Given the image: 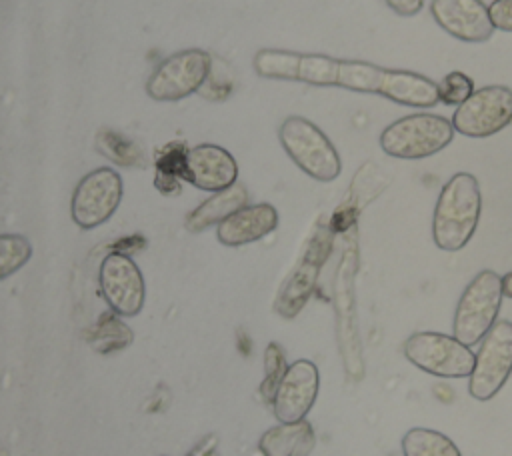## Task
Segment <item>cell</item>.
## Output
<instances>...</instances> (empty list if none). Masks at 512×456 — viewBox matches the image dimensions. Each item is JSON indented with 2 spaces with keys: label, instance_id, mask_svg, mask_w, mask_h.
<instances>
[{
  "label": "cell",
  "instance_id": "e0dca14e",
  "mask_svg": "<svg viewBox=\"0 0 512 456\" xmlns=\"http://www.w3.org/2000/svg\"><path fill=\"white\" fill-rule=\"evenodd\" d=\"M404 456H462L458 446L442 432L410 428L402 438Z\"/></svg>",
  "mask_w": 512,
  "mask_h": 456
},
{
  "label": "cell",
  "instance_id": "7c38bea8",
  "mask_svg": "<svg viewBox=\"0 0 512 456\" xmlns=\"http://www.w3.org/2000/svg\"><path fill=\"white\" fill-rule=\"evenodd\" d=\"M430 14L446 34L466 44L488 42L494 34L482 0H432Z\"/></svg>",
  "mask_w": 512,
  "mask_h": 456
},
{
  "label": "cell",
  "instance_id": "603a6c76",
  "mask_svg": "<svg viewBox=\"0 0 512 456\" xmlns=\"http://www.w3.org/2000/svg\"><path fill=\"white\" fill-rule=\"evenodd\" d=\"M488 16L494 30L512 32V0H492L488 4Z\"/></svg>",
  "mask_w": 512,
  "mask_h": 456
},
{
  "label": "cell",
  "instance_id": "d4e9b609",
  "mask_svg": "<svg viewBox=\"0 0 512 456\" xmlns=\"http://www.w3.org/2000/svg\"><path fill=\"white\" fill-rule=\"evenodd\" d=\"M216 444H218V440H214V438H206V440H204L202 444H198V446H196L188 456H210Z\"/></svg>",
  "mask_w": 512,
  "mask_h": 456
},
{
  "label": "cell",
  "instance_id": "ffe728a7",
  "mask_svg": "<svg viewBox=\"0 0 512 456\" xmlns=\"http://www.w3.org/2000/svg\"><path fill=\"white\" fill-rule=\"evenodd\" d=\"M286 358H284V350L280 348V344L270 342L264 350V380L260 384V394L264 398V402L272 404L276 388L282 380V376L286 374Z\"/></svg>",
  "mask_w": 512,
  "mask_h": 456
},
{
  "label": "cell",
  "instance_id": "44dd1931",
  "mask_svg": "<svg viewBox=\"0 0 512 456\" xmlns=\"http://www.w3.org/2000/svg\"><path fill=\"white\" fill-rule=\"evenodd\" d=\"M98 146L102 150V154H106L110 160H114L116 164H124V166H134L140 158L138 148L122 138L120 134L112 132V130H104L98 136Z\"/></svg>",
  "mask_w": 512,
  "mask_h": 456
},
{
  "label": "cell",
  "instance_id": "7402d4cb",
  "mask_svg": "<svg viewBox=\"0 0 512 456\" xmlns=\"http://www.w3.org/2000/svg\"><path fill=\"white\" fill-rule=\"evenodd\" d=\"M472 92H474V80L460 70L448 72L442 78V82H438L440 102L448 106H460Z\"/></svg>",
  "mask_w": 512,
  "mask_h": 456
},
{
  "label": "cell",
  "instance_id": "8fae6325",
  "mask_svg": "<svg viewBox=\"0 0 512 456\" xmlns=\"http://www.w3.org/2000/svg\"><path fill=\"white\" fill-rule=\"evenodd\" d=\"M320 390V374L318 366L312 360L300 358L288 364L286 374L282 376L274 400L272 410L278 422L292 424L306 420L308 412L312 410L316 396Z\"/></svg>",
  "mask_w": 512,
  "mask_h": 456
},
{
  "label": "cell",
  "instance_id": "cb8c5ba5",
  "mask_svg": "<svg viewBox=\"0 0 512 456\" xmlns=\"http://www.w3.org/2000/svg\"><path fill=\"white\" fill-rule=\"evenodd\" d=\"M384 2L394 14L404 18L416 16L424 8V0H384Z\"/></svg>",
  "mask_w": 512,
  "mask_h": 456
},
{
  "label": "cell",
  "instance_id": "9a60e30c",
  "mask_svg": "<svg viewBox=\"0 0 512 456\" xmlns=\"http://www.w3.org/2000/svg\"><path fill=\"white\" fill-rule=\"evenodd\" d=\"M316 436L308 420L278 424L268 428L260 440L258 450L262 456H310L314 450Z\"/></svg>",
  "mask_w": 512,
  "mask_h": 456
},
{
  "label": "cell",
  "instance_id": "5b68a950",
  "mask_svg": "<svg viewBox=\"0 0 512 456\" xmlns=\"http://www.w3.org/2000/svg\"><path fill=\"white\" fill-rule=\"evenodd\" d=\"M404 358L436 378H466L474 370V352L454 336L442 332H414L402 344Z\"/></svg>",
  "mask_w": 512,
  "mask_h": 456
},
{
  "label": "cell",
  "instance_id": "ac0fdd59",
  "mask_svg": "<svg viewBox=\"0 0 512 456\" xmlns=\"http://www.w3.org/2000/svg\"><path fill=\"white\" fill-rule=\"evenodd\" d=\"M90 342L96 350L100 352H112L118 348H124L132 342V332L130 328L120 320L118 314H106L100 318V322L96 324Z\"/></svg>",
  "mask_w": 512,
  "mask_h": 456
},
{
  "label": "cell",
  "instance_id": "8992f818",
  "mask_svg": "<svg viewBox=\"0 0 512 456\" xmlns=\"http://www.w3.org/2000/svg\"><path fill=\"white\" fill-rule=\"evenodd\" d=\"M512 124V88L490 84L474 90L452 114V126L468 138H488Z\"/></svg>",
  "mask_w": 512,
  "mask_h": 456
},
{
  "label": "cell",
  "instance_id": "5bb4252c",
  "mask_svg": "<svg viewBox=\"0 0 512 456\" xmlns=\"http://www.w3.org/2000/svg\"><path fill=\"white\" fill-rule=\"evenodd\" d=\"M278 226V212L272 204H246L216 226V238L224 246H244L268 236Z\"/></svg>",
  "mask_w": 512,
  "mask_h": 456
},
{
  "label": "cell",
  "instance_id": "d6986e66",
  "mask_svg": "<svg viewBox=\"0 0 512 456\" xmlns=\"http://www.w3.org/2000/svg\"><path fill=\"white\" fill-rule=\"evenodd\" d=\"M32 256V244L22 234H0V280L16 274Z\"/></svg>",
  "mask_w": 512,
  "mask_h": 456
},
{
  "label": "cell",
  "instance_id": "484cf974",
  "mask_svg": "<svg viewBox=\"0 0 512 456\" xmlns=\"http://www.w3.org/2000/svg\"><path fill=\"white\" fill-rule=\"evenodd\" d=\"M502 290H504V296L512 298V272L502 276Z\"/></svg>",
  "mask_w": 512,
  "mask_h": 456
},
{
  "label": "cell",
  "instance_id": "277c9868",
  "mask_svg": "<svg viewBox=\"0 0 512 456\" xmlns=\"http://www.w3.org/2000/svg\"><path fill=\"white\" fill-rule=\"evenodd\" d=\"M502 298V276L494 270H480L468 282L456 304L452 336L466 346L480 344L490 328L498 322L496 318L502 306Z\"/></svg>",
  "mask_w": 512,
  "mask_h": 456
},
{
  "label": "cell",
  "instance_id": "6da1fadb",
  "mask_svg": "<svg viewBox=\"0 0 512 456\" xmlns=\"http://www.w3.org/2000/svg\"><path fill=\"white\" fill-rule=\"evenodd\" d=\"M482 214V192L476 176L456 172L442 186L434 214L432 240L444 252L462 250L474 236Z\"/></svg>",
  "mask_w": 512,
  "mask_h": 456
},
{
  "label": "cell",
  "instance_id": "2e32d148",
  "mask_svg": "<svg viewBox=\"0 0 512 456\" xmlns=\"http://www.w3.org/2000/svg\"><path fill=\"white\" fill-rule=\"evenodd\" d=\"M248 192L242 184H232L220 192H214L198 208H194L186 218V228L190 232L206 230L212 224H220L224 218L246 206Z\"/></svg>",
  "mask_w": 512,
  "mask_h": 456
},
{
  "label": "cell",
  "instance_id": "9c48e42d",
  "mask_svg": "<svg viewBox=\"0 0 512 456\" xmlns=\"http://www.w3.org/2000/svg\"><path fill=\"white\" fill-rule=\"evenodd\" d=\"M122 200V178L112 168H96L88 172L76 186L70 200L72 220L84 228L92 230L118 210Z\"/></svg>",
  "mask_w": 512,
  "mask_h": 456
},
{
  "label": "cell",
  "instance_id": "7a4b0ae2",
  "mask_svg": "<svg viewBox=\"0 0 512 456\" xmlns=\"http://www.w3.org/2000/svg\"><path fill=\"white\" fill-rule=\"evenodd\" d=\"M454 132L452 120L440 114H408L380 132V148L392 158L422 160L442 152L452 142Z\"/></svg>",
  "mask_w": 512,
  "mask_h": 456
},
{
  "label": "cell",
  "instance_id": "52a82bcc",
  "mask_svg": "<svg viewBox=\"0 0 512 456\" xmlns=\"http://www.w3.org/2000/svg\"><path fill=\"white\" fill-rule=\"evenodd\" d=\"M474 370L468 376V392L472 398L492 400L512 374V322L498 320L482 338L474 354Z\"/></svg>",
  "mask_w": 512,
  "mask_h": 456
},
{
  "label": "cell",
  "instance_id": "4fadbf2b",
  "mask_svg": "<svg viewBox=\"0 0 512 456\" xmlns=\"http://www.w3.org/2000/svg\"><path fill=\"white\" fill-rule=\"evenodd\" d=\"M182 178L194 188L214 194L236 184L238 164L226 148L216 144H198L188 148L184 154Z\"/></svg>",
  "mask_w": 512,
  "mask_h": 456
},
{
  "label": "cell",
  "instance_id": "3957f363",
  "mask_svg": "<svg viewBox=\"0 0 512 456\" xmlns=\"http://www.w3.org/2000/svg\"><path fill=\"white\" fill-rule=\"evenodd\" d=\"M278 138L290 160L310 178L332 182L340 176V154L314 122L302 116H288L278 128Z\"/></svg>",
  "mask_w": 512,
  "mask_h": 456
},
{
  "label": "cell",
  "instance_id": "30bf717a",
  "mask_svg": "<svg viewBox=\"0 0 512 456\" xmlns=\"http://www.w3.org/2000/svg\"><path fill=\"white\" fill-rule=\"evenodd\" d=\"M100 292L114 314L120 318L140 314L146 286L140 268L124 252H110L98 270Z\"/></svg>",
  "mask_w": 512,
  "mask_h": 456
},
{
  "label": "cell",
  "instance_id": "ba28073f",
  "mask_svg": "<svg viewBox=\"0 0 512 456\" xmlns=\"http://www.w3.org/2000/svg\"><path fill=\"white\" fill-rule=\"evenodd\" d=\"M212 60L200 48H188L164 58L146 82L150 98L160 102L182 100L194 94L208 78Z\"/></svg>",
  "mask_w": 512,
  "mask_h": 456
}]
</instances>
